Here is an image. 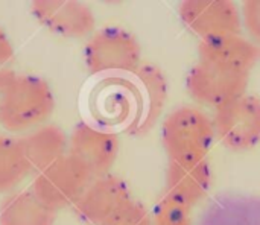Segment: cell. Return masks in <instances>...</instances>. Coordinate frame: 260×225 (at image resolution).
I'll use <instances>...</instances> for the list:
<instances>
[{"mask_svg": "<svg viewBox=\"0 0 260 225\" xmlns=\"http://www.w3.org/2000/svg\"><path fill=\"white\" fill-rule=\"evenodd\" d=\"M160 137L169 162L206 160L216 140L212 117L189 105L172 110L163 119Z\"/></svg>", "mask_w": 260, "mask_h": 225, "instance_id": "obj_1", "label": "cell"}, {"mask_svg": "<svg viewBox=\"0 0 260 225\" xmlns=\"http://www.w3.org/2000/svg\"><path fill=\"white\" fill-rule=\"evenodd\" d=\"M55 96L50 85L35 75H17L9 87L0 114V125L9 133H30L50 119Z\"/></svg>", "mask_w": 260, "mask_h": 225, "instance_id": "obj_2", "label": "cell"}, {"mask_svg": "<svg viewBox=\"0 0 260 225\" xmlns=\"http://www.w3.org/2000/svg\"><path fill=\"white\" fill-rule=\"evenodd\" d=\"M139 40L119 26H107L90 35L84 47V64L91 75L116 78L134 73L142 64Z\"/></svg>", "mask_w": 260, "mask_h": 225, "instance_id": "obj_3", "label": "cell"}, {"mask_svg": "<svg viewBox=\"0 0 260 225\" xmlns=\"http://www.w3.org/2000/svg\"><path fill=\"white\" fill-rule=\"evenodd\" d=\"M93 175L70 154L37 174L32 192L53 212L73 207L93 181Z\"/></svg>", "mask_w": 260, "mask_h": 225, "instance_id": "obj_4", "label": "cell"}, {"mask_svg": "<svg viewBox=\"0 0 260 225\" xmlns=\"http://www.w3.org/2000/svg\"><path fill=\"white\" fill-rule=\"evenodd\" d=\"M216 140L233 152H247L260 145V98L244 94L212 116Z\"/></svg>", "mask_w": 260, "mask_h": 225, "instance_id": "obj_5", "label": "cell"}, {"mask_svg": "<svg viewBox=\"0 0 260 225\" xmlns=\"http://www.w3.org/2000/svg\"><path fill=\"white\" fill-rule=\"evenodd\" d=\"M250 84V75L227 70L198 61L186 76V90L200 105L219 108L244 94Z\"/></svg>", "mask_w": 260, "mask_h": 225, "instance_id": "obj_6", "label": "cell"}, {"mask_svg": "<svg viewBox=\"0 0 260 225\" xmlns=\"http://www.w3.org/2000/svg\"><path fill=\"white\" fill-rule=\"evenodd\" d=\"M119 148V137L111 128L88 122H79L69 136V154L82 163L93 178L111 172Z\"/></svg>", "mask_w": 260, "mask_h": 225, "instance_id": "obj_7", "label": "cell"}, {"mask_svg": "<svg viewBox=\"0 0 260 225\" xmlns=\"http://www.w3.org/2000/svg\"><path fill=\"white\" fill-rule=\"evenodd\" d=\"M136 110L128 123V134L142 137L148 134L160 120L168 99V79L155 64H142L134 73Z\"/></svg>", "mask_w": 260, "mask_h": 225, "instance_id": "obj_8", "label": "cell"}, {"mask_svg": "<svg viewBox=\"0 0 260 225\" xmlns=\"http://www.w3.org/2000/svg\"><path fill=\"white\" fill-rule=\"evenodd\" d=\"M178 15L201 40L242 32L241 8L230 0H184Z\"/></svg>", "mask_w": 260, "mask_h": 225, "instance_id": "obj_9", "label": "cell"}, {"mask_svg": "<svg viewBox=\"0 0 260 225\" xmlns=\"http://www.w3.org/2000/svg\"><path fill=\"white\" fill-rule=\"evenodd\" d=\"M133 201L129 186L113 174L98 177L73 206L75 215L87 225H105Z\"/></svg>", "mask_w": 260, "mask_h": 225, "instance_id": "obj_10", "label": "cell"}, {"mask_svg": "<svg viewBox=\"0 0 260 225\" xmlns=\"http://www.w3.org/2000/svg\"><path fill=\"white\" fill-rule=\"evenodd\" d=\"M32 15L47 30L64 38H85L96 27L91 8L75 0H35L30 3Z\"/></svg>", "mask_w": 260, "mask_h": 225, "instance_id": "obj_11", "label": "cell"}, {"mask_svg": "<svg viewBox=\"0 0 260 225\" xmlns=\"http://www.w3.org/2000/svg\"><path fill=\"white\" fill-rule=\"evenodd\" d=\"M213 171L209 160L169 162L165 177V197L193 209L210 192Z\"/></svg>", "mask_w": 260, "mask_h": 225, "instance_id": "obj_12", "label": "cell"}, {"mask_svg": "<svg viewBox=\"0 0 260 225\" xmlns=\"http://www.w3.org/2000/svg\"><path fill=\"white\" fill-rule=\"evenodd\" d=\"M198 61L250 75L260 61V46L242 34L212 37L200 41Z\"/></svg>", "mask_w": 260, "mask_h": 225, "instance_id": "obj_13", "label": "cell"}, {"mask_svg": "<svg viewBox=\"0 0 260 225\" xmlns=\"http://www.w3.org/2000/svg\"><path fill=\"white\" fill-rule=\"evenodd\" d=\"M93 111L101 126L129 123L136 110V96L133 84H126L119 76L102 82L93 99Z\"/></svg>", "mask_w": 260, "mask_h": 225, "instance_id": "obj_14", "label": "cell"}, {"mask_svg": "<svg viewBox=\"0 0 260 225\" xmlns=\"http://www.w3.org/2000/svg\"><path fill=\"white\" fill-rule=\"evenodd\" d=\"M30 172L40 174L69 154V136L56 125L47 123L18 139Z\"/></svg>", "mask_w": 260, "mask_h": 225, "instance_id": "obj_15", "label": "cell"}, {"mask_svg": "<svg viewBox=\"0 0 260 225\" xmlns=\"http://www.w3.org/2000/svg\"><path fill=\"white\" fill-rule=\"evenodd\" d=\"M55 219L56 212L32 190L12 192L0 203V225H53Z\"/></svg>", "mask_w": 260, "mask_h": 225, "instance_id": "obj_16", "label": "cell"}, {"mask_svg": "<svg viewBox=\"0 0 260 225\" xmlns=\"http://www.w3.org/2000/svg\"><path fill=\"white\" fill-rule=\"evenodd\" d=\"M30 174L18 139L0 136V194H11Z\"/></svg>", "mask_w": 260, "mask_h": 225, "instance_id": "obj_17", "label": "cell"}, {"mask_svg": "<svg viewBox=\"0 0 260 225\" xmlns=\"http://www.w3.org/2000/svg\"><path fill=\"white\" fill-rule=\"evenodd\" d=\"M152 225H193L192 209H187L163 195L152 213Z\"/></svg>", "mask_w": 260, "mask_h": 225, "instance_id": "obj_18", "label": "cell"}, {"mask_svg": "<svg viewBox=\"0 0 260 225\" xmlns=\"http://www.w3.org/2000/svg\"><path fill=\"white\" fill-rule=\"evenodd\" d=\"M241 21L245 37L260 46V0H247L242 3Z\"/></svg>", "mask_w": 260, "mask_h": 225, "instance_id": "obj_19", "label": "cell"}, {"mask_svg": "<svg viewBox=\"0 0 260 225\" xmlns=\"http://www.w3.org/2000/svg\"><path fill=\"white\" fill-rule=\"evenodd\" d=\"M105 225H152L149 210L137 201H131L120 213Z\"/></svg>", "mask_w": 260, "mask_h": 225, "instance_id": "obj_20", "label": "cell"}, {"mask_svg": "<svg viewBox=\"0 0 260 225\" xmlns=\"http://www.w3.org/2000/svg\"><path fill=\"white\" fill-rule=\"evenodd\" d=\"M15 78H17V73L14 70L0 69V114H2V108H3V104H5L6 93H8L9 87L12 85Z\"/></svg>", "mask_w": 260, "mask_h": 225, "instance_id": "obj_21", "label": "cell"}, {"mask_svg": "<svg viewBox=\"0 0 260 225\" xmlns=\"http://www.w3.org/2000/svg\"><path fill=\"white\" fill-rule=\"evenodd\" d=\"M12 56H14V46L9 37L6 35V32L0 26V69H3V66L12 59Z\"/></svg>", "mask_w": 260, "mask_h": 225, "instance_id": "obj_22", "label": "cell"}]
</instances>
